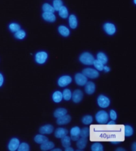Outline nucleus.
<instances>
[{"label":"nucleus","mask_w":136,"mask_h":151,"mask_svg":"<svg viewBox=\"0 0 136 151\" xmlns=\"http://www.w3.org/2000/svg\"><path fill=\"white\" fill-rule=\"evenodd\" d=\"M109 115L108 113L104 110H100L95 114V119L96 122L100 124H106L108 122Z\"/></svg>","instance_id":"f257e3e1"},{"label":"nucleus","mask_w":136,"mask_h":151,"mask_svg":"<svg viewBox=\"0 0 136 151\" xmlns=\"http://www.w3.org/2000/svg\"><path fill=\"white\" fill-rule=\"evenodd\" d=\"M94 57L93 55H91L88 52L83 53L80 56V61L83 64L85 65H92L94 62Z\"/></svg>","instance_id":"f03ea898"},{"label":"nucleus","mask_w":136,"mask_h":151,"mask_svg":"<svg viewBox=\"0 0 136 151\" xmlns=\"http://www.w3.org/2000/svg\"><path fill=\"white\" fill-rule=\"evenodd\" d=\"M82 74H84L85 77L89 78H96L99 77L98 70L92 68H86L83 70Z\"/></svg>","instance_id":"7ed1b4c3"},{"label":"nucleus","mask_w":136,"mask_h":151,"mask_svg":"<svg viewBox=\"0 0 136 151\" xmlns=\"http://www.w3.org/2000/svg\"><path fill=\"white\" fill-rule=\"evenodd\" d=\"M48 58V55L45 51H39L36 54L35 60L39 64H44Z\"/></svg>","instance_id":"20e7f679"},{"label":"nucleus","mask_w":136,"mask_h":151,"mask_svg":"<svg viewBox=\"0 0 136 151\" xmlns=\"http://www.w3.org/2000/svg\"><path fill=\"white\" fill-rule=\"evenodd\" d=\"M97 103L101 108H107L110 105V100L104 95H100L97 99Z\"/></svg>","instance_id":"39448f33"},{"label":"nucleus","mask_w":136,"mask_h":151,"mask_svg":"<svg viewBox=\"0 0 136 151\" xmlns=\"http://www.w3.org/2000/svg\"><path fill=\"white\" fill-rule=\"evenodd\" d=\"M71 82H72V78L68 75H65V76H62L58 79L57 83L61 87H65L66 86H68V84H70Z\"/></svg>","instance_id":"423d86ee"},{"label":"nucleus","mask_w":136,"mask_h":151,"mask_svg":"<svg viewBox=\"0 0 136 151\" xmlns=\"http://www.w3.org/2000/svg\"><path fill=\"white\" fill-rule=\"evenodd\" d=\"M75 81L77 85L85 86L88 82V78L85 77L82 73L81 74H76L75 75Z\"/></svg>","instance_id":"0eeeda50"},{"label":"nucleus","mask_w":136,"mask_h":151,"mask_svg":"<svg viewBox=\"0 0 136 151\" xmlns=\"http://www.w3.org/2000/svg\"><path fill=\"white\" fill-rule=\"evenodd\" d=\"M83 92L80 90H76V91H73V93L72 94V98H73V101L76 103H78L82 100L83 99Z\"/></svg>","instance_id":"6e6552de"},{"label":"nucleus","mask_w":136,"mask_h":151,"mask_svg":"<svg viewBox=\"0 0 136 151\" xmlns=\"http://www.w3.org/2000/svg\"><path fill=\"white\" fill-rule=\"evenodd\" d=\"M80 129L78 127H75L73 128H72L70 130V134L71 139H73V141H77L80 138Z\"/></svg>","instance_id":"1a4fd4ad"},{"label":"nucleus","mask_w":136,"mask_h":151,"mask_svg":"<svg viewBox=\"0 0 136 151\" xmlns=\"http://www.w3.org/2000/svg\"><path fill=\"white\" fill-rule=\"evenodd\" d=\"M19 144H20V142L18 138H12L11 141H10V142H9L8 145V149L11 151H15L17 150V149L19 147Z\"/></svg>","instance_id":"9d476101"},{"label":"nucleus","mask_w":136,"mask_h":151,"mask_svg":"<svg viewBox=\"0 0 136 151\" xmlns=\"http://www.w3.org/2000/svg\"><path fill=\"white\" fill-rule=\"evenodd\" d=\"M103 29L106 31V33L108 35H114L115 30H116L115 25L112 24V23H105L103 26Z\"/></svg>","instance_id":"9b49d317"},{"label":"nucleus","mask_w":136,"mask_h":151,"mask_svg":"<svg viewBox=\"0 0 136 151\" xmlns=\"http://www.w3.org/2000/svg\"><path fill=\"white\" fill-rule=\"evenodd\" d=\"M39 131L41 134H52L53 132V127L52 126V125H45L43 127H41L40 129H39Z\"/></svg>","instance_id":"f8f14e48"},{"label":"nucleus","mask_w":136,"mask_h":151,"mask_svg":"<svg viewBox=\"0 0 136 151\" xmlns=\"http://www.w3.org/2000/svg\"><path fill=\"white\" fill-rule=\"evenodd\" d=\"M88 140L87 137H81L77 140L76 146H77V150H83L87 145Z\"/></svg>","instance_id":"ddd939ff"},{"label":"nucleus","mask_w":136,"mask_h":151,"mask_svg":"<svg viewBox=\"0 0 136 151\" xmlns=\"http://www.w3.org/2000/svg\"><path fill=\"white\" fill-rule=\"evenodd\" d=\"M71 122V117L69 115H67V114L65 115L61 116L60 118H57V123L58 125H66V124L69 123Z\"/></svg>","instance_id":"4468645a"},{"label":"nucleus","mask_w":136,"mask_h":151,"mask_svg":"<svg viewBox=\"0 0 136 151\" xmlns=\"http://www.w3.org/2000/svg\"><path fill=\"white\" fill-rule=\"evenodd\" d=\"M85 92L88 94H93L95 91V86L94 83L93 82H87V83L85 84Z\"/></svg>","instance_id":"2eb2a0df"},{"label":"nucleus","mask_w":136,"mask_h":151,"mask_svg":"<svg viewBox=\"0 0 136 151\" xmlns=\"http://www.w3.org/2000/svg\"><path fill=\"white\" fill-rule=\"evenodd\" d=\"M68 131L65 128H58L55 130V137L57 138H61V137H65L66 135H68Z\"/></svg>","instance_id":"dca6fc26"},{"label":"nucleus","mask_w":136,"mask_h":151,"mask_svg":"<svg viewBox=\"0 0 136 151\" xmlns=\"http://www.w3.org/2000/svg\"><path fill=\"white\" fill-rule=\"evenodd\" d=\"M54 147V144L52 142H49V140L45 142L41 143V150H53Z\"/></svg>","instance_id":"f3484780"},{"label":"nucleus","mask_w":136,"mask_h":151,"mask_svg":"<svg viewBox=\"0 0 136 151\" xmlns=\"http://www.w3.org/2000/svg\"><path fill=\"white\" fill-rule=\"evenodd\" d=\"M42 17L43 19L47 22H55L56 20V16L53 13H49V12H44L43 14H42Z\"/></svg>","instance_id":"a211bd4d"},{"label":"nucleus","mask_w":136,"mask_h":151,"mask_svg":"<svg viewBox=\"0 0 136 151\" xmlns=\"http://www.w3.org/2000/svg\"><path fill=\"white\" fill-rule=\"evenodd\" d=\"M67 114V110L66 109H64V108H58L57 110H55L54 113H53V116L55 118H60L61 116L65 115Z\"/></svg>","instance_id":"6ab92c4d"},{"label":"nucleus","mask_w":136,"mask_h":151,"mask_svg":"<svg viewBox=\"0 0 136 151\" xmlns=\"http://www.w3.org/2000/svg\"><path fill=\"white\" fill-rule=\"evenodd\" d=\"M97 60L100 61L101 63L105 65L108 63V58L107 55L103 52H100L97 54Z\"/></svg>","instance_id":"aec40b11"},{"label":"nucleus","mask_w":136,"mask_h":151,"mask_svg":"<svg viewBox=\"0 0 136 151\" xmlns=\"http://www.w3.org/2000/svg\"><path fill=\"white\" fill-rule=\"evenodd\" d=\"M58 31L64 37H67V36L69 35V33H70L69 30L66 27H65V26H60L58 27Z\"/></svg>","instance_id":"412c9836"},{"label":"nucleus","mask_w":136,"mask_h":151,"mask_svg":"<svg viewBox=\"0 0 136 151\" xmlns=\"http://www.w3.org/2000/svg\"><path fill=\"white\" fill-rule=\"evenodd\" d=\"M62 93L60 91H55L53 94V100L54 101V102H60L62 100Z\"/></svg>","instance_id":"4be33fe9"},{"label":"nucleus","mask_w":136,"mask_h":151,"mask_svg":"<svg viewBox=\"0 0 136 151\" xmlns=\"http://www.w3.org/2000/svg\"><path fill=\"white\" fill-rule=\"evenodd\" d=\"M61 144L62 146L66 148V147H69L71 146V138L68 137V135H66L65 137H61Z\"/></svg>","instance_id":"5701e85b"},{"label":"nucleus","mask_w":136,"mask_h":151,"mask_svg":"<svg viewBox=\"0 0 136 151\" xmlns=\"http://www.w3.org/2000/svg\"><path fill=\"white\" fill-rule=\"evenodd\" d=\"M69 26L73 29H75L77 27V19L74 14H72L69 16Z\"/></svg>","instance_id":"b1692460"},{"label":"nucleus","mask_w":136,"mask_h":151,"mask_svg":"<svg viewBox=\"0 0 136 151\" xmlns=\"http://www.w3.org/2000/svg\"><path fill=\"white\" fill-rule=\"evenodd\" d=\"M49 139L47 138V137H46V136H44L42 134H38L37 136H35V137H34V141L37 143H38V144H41V143L45 142H46Z\"/></svg>","instance_id":"393cba45"},{"label":"nucleus","mask_w":136,"mask_h":151,"mask_svg":"<svg viewBox=\"0 0 136 151\" xmlns=\"http://www.w3.org/2000/svg\"><path fill=\"white\" fill-rule=\"evenodd\" d=\"M58 12H59V15L63 19H66L68 15V10L66 8V6H61V8L58 11Z\"/></svg>","instance_id":"a878e982"},{"label":"nucleus","mask_w":136,"mask_h":151,"mask_svg":"<svg viewBox=\"0 0 136 151\" xmlns=\"http://www.w3.org/2000/svg\"><path fill=\"white\" fill-rule=\"evenodd\" d=\"M62 97L63 99H65L66 101H68L72 99V92L70 91V90L68 89H66L64 91V92L62 93Z\"/></svg>","instance_id":"bb28decb"},{"label":"nucleus","mask_w":136,"mask_h":151,"mask_svg":"<svg viewBox=\"0 0 136 151\" xmlns=\"http://www.w3.org/2000/svg\"><path fill=\"white\" fill-rule=\"evenodd\" d=\"M17 150L19 151H29L30 150V146L27 143L22 142L21 144H19V147L17 149Z\"/></svg>","instance_id":"cd10ccee"},{"label":"nucleus","mask_w":136,"mask_h":151,"mask_svg":"<svg viewBox=\"0 0 136 151\" xmlns=\"http://www.w3.org/2000/svg\"><path fill=\"white\" fill-rule=\"evenodd\" d=\"M133 134V129L130 126H125L124 127V135L126 137H131Z\"/></svg>","instance_id":"c85d7f7f"},{"label":"nucleus","mask_w":136,"mask_h":151,"mask_svg":"<svg viewBox=\"0 0 136 151\" xmlns=\"http://www.w3.org/2000/svg\"><path fill=\"white\" fill-rule=\"evenodd\" d=\"M63 6V3L61 0H54L53 1V9H54V11H58L61 8V6Z\"/></svg>","instance_id":"c756f323"},{"label":"nucleus","mask_w":136,"mask_h":151,"mask_svg":"<svg viewBox=\"0 0 136 151\" xmlns=\"http://www.w3.org/2000/svg\"><path fill=\"white\" fill-rule=\"evenodd\" d=\"M91 150L93 151H103V147L100 143L95 142L91 147Z\"/></svg>","instance_id":"7c9ffc66"},{"label":"nucleus","mask_w":136,"mask_h":151,"mask_svg":"<svg viewBox=\"0 0 136 151\" xmlns=\"http://www.w3.org/2000/svg\"><path fill=\"white\" fill-rule=\"evenodd\" d=\"M42 9H43L44 12H49V13H54V9L53 7L50 6L48 3H45L42 6Z\"/></svg>","instance_id":"2f4dec72"},{"label":"nucleus","mask_w":136,"mask_h":151,"mask_svg":"<svg viewBox=\"0 0 136 151\" xmlns=\"http://www.w3.org/2000/svg\"><path fill=\"white\" fill-rule=\"evenodd\" d=\"M82 122L85 125H90L93 122V117L91 115H85L82 118Z\"/></svg>","instance_id":"473e14b6"},{"label":"nucleus","mask_w":136,"mask_h":151,"mask_svg":"<svg viewBox=\"0 0 136 151\" xmlns=\"http://www.w3.org/2000/svg\"><path fill=\"white\" fill-rule=\"evenodd\" d=\"M89 136V129L85 127V128H83L82 129H80V137H88Z\"/></svg>","instance_id":"72a5a7b5"},{"label":"nucleus","mask_w":136,"mask_h":151,"mask_svg":"<svg viewBox=\"0 0 136 151\" xmlns=\"http://www.w3.org/2000/svg\"><path fill=\"white\" fill-rule=\"evenodd\" d=\"M14 36H15V38H17L18 39H23L25 37H26V32H25L24 30H22L20 29V30H18L17 32H15Z\"/></svg>","instance_id":"f704fd0d"},{"label":"nucleus","mask_w":136,"mask_h":151,"mask_svg":"<svg viewBox=\"0 0 136 151\" xmlns=\"http://www.w3.org/2000/svg\"><path fill=\"white\" fill-rule=\"evenodd\" d=\"M93 64L94 65V66H95V69H96L97 70H103V66H104V65L101 63L100 62L97 60V59H96V60H94Z\"/></svg>","instance_id":"c9c22d12"},{"label":"nucleus","mask_w":136,"mask_h":151,"mask_svg":"<svg viewBox=\"0 0 136 151\" xmlns=\"http://www.w3.org/2000/svg\"><path fill=\"white\" fill-rule=\"evenodd\" d=\"M9 28H10V30L11 31H13V32H17L18 30H19L21 28H20V26L19 24H17V23H11L9 26Z\"/></svg>","instance_id":"e433bc0d"},{"label":"nucleus","mask_w":136,"mask_h":151,"mask_svg":"<svg viewBox=\"0 0 136 151\" xmlns=\"http://www.w3.org/2000/svg\"><path fill=\"white\" fill-rule=\"evenodd\" d=\"M109 116H110V118H112V120H114V121L117 118V114H116V112L113 110H112L110 111V114H109Z\"/></svg>","instance_id":"4c0bfd02"},{"label":"nucleus","mask_w":136,"mask_h":151,"mask_svg":"<svg viewBox=\"0 0 136 151\" xmlns=\"http://www.w3.org/2000/svg\"><path fill=\"white\" fill-rule=\"evenodd\" d=\"M3 82H4V78H3V74L0 73V86H3Z\"/></svg>","instance_id":"58836bf2"},{"label":"nucleus","mask_w":136,"mask_h":151,"mask_svg":"<svg viewBox=\"0 0 136 151\" xmlns=\"http://www.w3.org/2000/svg\"><path fill=\"white\" fill-rule=\"evenodd\" d=\"M103 70H104V71H105V72H108L109 70H110V68H109L108 66H103Z\"/></svg>","instance_id":"ea45409f"},{"label":"nucleus","mask_w":136,"mask_h":151,"mask_svg":"<svg viewBox=\"0 0 136 151\" xmlns=\"http://www.w3.org/2000/svg\"><path fill=\"white\" fill-rule=\"evenodd\" d=\"M107 123H108V126H112V125H115V122L114 120H113V121L109 122H107Z\"/></svg>","instance_id":"a19ab883"},{"label":"nucleus","mask_w":136,"mask_h":151,"mask_svg":"<svg viewBox=\"0 0 136 151\" xmlns=\"http://www.w3.org/2000/svg\"><path fill=\"white\" fill-rule=\"evenodd\" d=\"M132 150L135 151L136 150V142H134L132 145Z\"/></svg>","instance_id":"79ce46f5"},{"label":"nucleus","mask_w":136,"mask_h":151,"mask_svg":"<svg viewBox=\"0 0 136 151\" xmlns=\"http://www.w3.org/2000/svg\"><path fill=\"white\" fill-rule=\"evenodd\" d=\"M66 151H73V149L72 148V147H66Z\"/></svg>","instance_id":"37998d69"},{"label":"nucleus","mask_w":136,"mask_h":151,"mask_svg":"<svg viewBox=\"0 0 136 151\" xmlns=\"http://www.w3.org/2000/svg\"><path fill=\"white\" fill-rule=\"evenodd\" d=\"M111 142H112V144H115V145H117V144H120V141H115V142H113V141H112Z\"/></svg>","instance_id":"c03bdc74"},{"label":"nucleus","mask_w":136,"mask_h":151,"mask_svg":"<svg viewBox=\"0 0 136 151\" xmlns=\"http://www.w3.org/2000/svg\"><path fill=\"white\" fill-rule=\"evenodd\" d=\"M116 150L117 151H124L125 150H124V149H122V148H119V149H117V150Z\"/></svg>","instance_id":"a18cd8bd"},{"label":"nucleus","mask_w":136,"mask_h":151,"mask_svg":"<svg viewBox=\"0 0 136 151\" xmlns=\"http://www.w3.org/2000/svg\"><path fill=\"white\" fill-rule=\"evenodd\" d=\"M54 151H61V149H55V150H53Z\"/></svg>","instance_id":"49530a36"},{"label":"nucleus","mask_w":136,"mask_h":151,"mask_svg":"<svg viewBox=\"0 0 136 151\" xmlns=\"http://www.w3.org/2000/svg\"><path fill=\"white\" fill-rule=\"evenodd\" d=\"M134 3H136V0H134Z\"/></svg>","instance_id":"de8ad7c7"}]
</instances>
